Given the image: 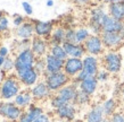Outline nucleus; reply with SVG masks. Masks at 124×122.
Here are the masks:
<instances>
[{"mask_svg": "<svg viewBox=\"0 0 124 122\" xmlns=\"http://www.w3.org/2000/svg\"><path fill=\"white\" fill-rule=\"evenodd\" d=\"M83 69V60L80 58H67L64 63V71L68 77H76V75Z\"/></svg>", "mask_w": 124, "mask_h": 122, "instance_id": "obj_10", "label": "nucleus"}, {"mask_svg": "<svg viewBox=\"0 0 124 122\" xmlns=\"http://www.w3.org/2000/svg\"><path fill=\"white\" fill-rule=\"evenodd\" d=\"M9 27V20L6 16L4 15V13L0 11V33L6 32Z\"/></svg>", "mask_w": 124, "mask_h": 122, "instance_id": "obj_35", "label": "nucleus"}, {"mask_svg": "<svg viewBox=\"0 0 124 122\" xmlns=\"http://www.w3.org/2000/svg\"><path fill=\"white\" fill-rule=\"evenodd\" d=\"M107 16L108 13L102 7H96L91 10L90 19H89V30L93 35H101L102 24Z\"/></svg>", "mask_w": 124, "mask_h": 122, "instance_id": "obj_3", "label": "nucleus"}, {"mask_svg": "<svg viewBox=\"0 0 124 122\" xmlns=\"http://www.w3.org/2000/svg\"><path fill=\"white\" fill-rule=\"evenodd\" d=\"M39 77H40V75L35 71L34 68L24 71L22 75H19L18 76L19 80L22 81V84L23 85H25V86H34L37 83H38Z\"/></svg>", "mask_w": 124, "mask_h": 122, "instance_id": "obj_23", "label": "nucleus"}, {"mask_svg": "<svg viewBox=\"0 0 124 122\" xmlns=\"http://www.w3.org/2000/svg\"><path fill=\"white\" fill-rule=\"evenodd\" d=\"M73 2L79 6H84V5H88L91 2V0H73Z\"/></svg>", "mask_w": 124, "mask_h": 122, "instance_id": "obj_41", "label": "nucleus"}, {"mask_svg": "<svg viewBox=\"0 0 124 122\" xmlns=\"http://www.w3.org/2000/svg\"><path fill=\"white\" fill-rule=\"evenodd\" d=\"M78 92H79V85L73 81L71 84L64 86L63 88H60L58 92H56V94L50 98V105L56 110L65 104L73 103Z\"/></svg>", "mask_w": 124, "mask_h": 122, "instance_id": "obj_1", "label": "nucleus"}, {"mask_svg": "<svg viewBox=\"0 0 124 122\" xmlns=\"http://www.w3.org/2000/svg\"><path fill=\"white\" fill-rule=\"evenodd\" d=\"M4 62H5V58L0 56V69H1V68H2V66H4Z\"/></svg>", "mask_w": 124, "mask_h": 122, "instance_id": "obj_44", "label": "nucleus"}, {"mask_svg": "<svg viewBox=\"0 0 124 122\" xmlns=\"http://www.w3.org/2000/svg\"><path fill=\"white\" fill-rule=\"evenodd\" d=\"M55 111H56L57 116L64 122H71V121H73V120H75L76 113H78L75 104H73V103L65 104L63 106L56 109Z\"/></svg>", "mask_w": 124, "mask_h": 122, "instance_id": "obj_11", "label": "nucleus"}, {"mask_svg": "<svg viewBox=\"0 0 124 122\" xmlns=\"http://www.w3.org/2000/svg\"><path fill=\"white\" fill-rule=\"evenodd\" d=\"M110 122H124V113L122 112H115L110 118Z\"/></svg>", "mask_w": 124, "mask_h": 122, "instance_id": "obj_36", "label": "nucleus"}, {"mask_svg": "<svg viewBox=\"0 0 124 122\" xmlns=\"http://www.w3.org/2000/svg\"><path fill=\"white\" fill-rule=\"evenodd\" d=\"M108 15L117 20L124 22V1L108 5Z\"/></svg>", "mask_w": 124, "mask_h": 122, "instance_id": "obj_25", "label": "nucleus"}, {"mask_svg": "<svg viewBox=\"0 0 124 122\" xmlns=\"http://www.w3.org/2000/svg\"><path fill=\"white\" fill-rule=\"evenodd\" d=\"M25 22L24 20V17L21 15H17V14H15L14 15V19H13V24L16 26V27H19V26L22 25L23 23Z\"/></svg>", "mask_w": 124, "mask_h": 122, "instance_id": "obj_38", "label": "nucleus"}, {"mask_svg": "<svg viewBox=\"0 0 124 122\" xmlns=\"http://www.w3.org/2000/svg\"><path fill=\"white\" fill-rule=\"evenodd\" d=\"M43 114V110L41 106L37 105H30L26 111H24L18 119V122H33L37 118Z\"/></svg>", "mask_w": 124, "mask_h": 122, "instance_id": "obj_19", "label": "nucleus"}, {"mask_svg": "<svg viewBox=\"0 0 124 122\" xmlns=\"http://www.w3.org/2000/svg\"><path fill=\"white\" fill-rule=\"evenodd\" d=\"M22 7H23V9H24V11H25V14H26L27 16H31L32 14H33V8H32V5H31L29 1H23Z\"/></svg>", "mask_w": 124, "mask_h": 122, "instance_id": "obj_37", "label": "nucleus"}, {"mask_svg": "<svg viewBox=\"0 0 124 122\" xmlns=\"http://www.w3.org/2000/svg\"><path fill=\"white\" fill-rule=\"evenodd\" d=\"M90 95H88V94H85V93L81 92L79 89V92H78V94H76V97L75 100H74V102H73V104H75V105H80V106H83V105H88V104L90 103Z\"/></svg>", "mask_w": 124, "mask_h": 122, "instance_id": "obj_30", "label": "nucleus"}, {"mask_svg": "<svg viewBox=\"0 0 124 122\" xmlns=\"http://www.w3.org/2000/svg\"><path fill=\"white\" fill-rule=\"evenodd\" d=\"M65 51L67 53L68 58H80L83 59L85 57V48L83 44H79V43H68V42H64L63 43Z\"/></svg>", "mask_w": 124, "mask_h": 122, "instance_id": "obj_15", "label": "nucleus"}, {"mask_svg": "<svg viewBox=\"0 0 124 122\" xmlns=\"http://www.w3.org/2000/svg\"><path fill=\"white\" fill-rule=\"evenodd\" d=\"M21 92V84L14 77L6 78L0 85V97L2 100H11L15 98Z\"/></svg>", "mask_w": 124, "mask_h": 122, "instance_id": "obj_4", "label": "nucleus"}, {"mask_svg": "<svg viewBox=\"0 0 124 122\" xmlns=\"http://www.w3.org/2000/svg\"><path fill=\"white\" fill-rule=\"evenodd\" d=\"M121 96H122V98L124 101V85H123V87H121Z\"/></svg>", "mask_w": 124, "mask_h": 122, "instance_id": "obj_45", "label": "nucleus"}, {"mask_svg": "<svg viewBox=\"0 0 124 122\" xmlns=\"http://www.w3.org/2000/svg\"><path fill=\"white\" fill-rule=\"evenodd\" d=\"M65 34H66V28L62 26L54 28L53 33L50 35V45H62L65 42Z\"/></svg>", "mask_w": 124, "mask_h": 122, "instance_id": "obj_26", "label": "nucleus"}, {"mask_svg": "<svg viewBox=\"0 0 124 122\" xmlns=\"http://www.w3.org/2000/svg\"><path fill=\"white\" fill-rule=\"evenodd\" d=\"M8 53H9L8 48H6V46H1V48H0V56L1 57L6 58V57H8Z\"/></svg>", "mask_w": 124, "mask_h": 122, "instance_id": "obj_40", "label": "nucleus"}, {"mask_svg": "<svg viewBox=\"0 0 124 122\" xmlns=\"http://www.w3.org/2000/svg\"><path fill=\"white\" fill-rule=\"evenodd\" d=\"M32 101H33V96L31 94V90H23L19 92L18 95L15 97L14 103L21 109H25L32 105Z\"/></svg>", "mask_w": 124, "mask_h": 122, "instance_id": "obj_24", "label": "nucleus"}, {"mask_svg": "<svg viewBox=\"0 0 124 122\" xmlns=\"http://www.w3.org/2000/svg\"><path fill=\"white\" fill-rule=\"evenodd\" d=\"M101 40L104 46L107 49H116L124 42V33H115V32H102Z\"/></svg>", "mask_w": 124, "mask_h": 122, "instance_id": "obj_9", "label": "nucleus"}, {"mask_svg": "<svg viewBox=\"0 0 124 122\" xmlns=\"http://www.w3.org/2000/svg\"><path fill=\"white\" fill-rule=\"evenodd\" d=\"M109 72L106 69H99V71H98V74L96 75V78H97V80L99 81V83H106V81H108L109 79Z\"/></svg>", "mask_w": 124, "mask_h": 122, "instance_id": "obj_33", "label": "nucleus"}, {"mask_svg": "<svg viewBox=\"0 0 124 122\" xmlns=\"http://www.w3.org/2000/svg\"><path fill=\"white\" fill-rule=\"evenodd\" d=\"M75 36H76V43L79 44H83L89 37L91 36V32L89 28L85 27H80L78 30H75Z\"/></svg>", "mask_w": 124, "mask_h": 122, "instance_id": "obj_29", "label": "nucleus"}, {"mask_svg": "<svg viewBox=\"0 0 124 122\" xmlns=\"http://www.w3.org/2000/svg\"><path fill=\"white\" fill-rule=\"evenodd\" d=\"M46 59V75L47 74H55V72H59L63 71L64 69V63L65 61L62 59H58L53 54L48 53L45 57Z\"/></svg>", "mask_w": 124, "mask_h": 122, "instance_id": "obj_12", "label": "nucleus"}, {"mask_svg": "<svg viewBox=\"0 0 124 122\" xmlns=\"http://www.w3.org/2000/svg\"><path fill=\"white\" fill-rule=\"evenodd\" d=\"M98 83L99 81L97 80L96 77H89V78H86V79H84L83 81H81V83H79V89L81 92L85 93V94L91 96L97 90Z\"/></svg>", "mask_w": 124, "mask_h": 122, "instance_id": "obj_21", "label": "nucleus"}, {"mask_svg": "<svg viewBox=\"0 0 124 122\" xmlns=\"http://www.w3.org/2000/svg\"><path fill=\"white\" fill-rule=\"evenodd\" d=\"M33 122H51V119H50V116H49L48 114L43 113V114H41L39 118L35 119Z\"/></svg>", "mask_w": 124, "mask_h": 122, "instance_id": "obj_39", "label": "nucleus"}, {"mask_svg": "<svg viewBox=\"0 0 124 122\" xmlns=\"http://www.w3.org/2000/svg\"><path fill=\"white\" fill-rule=\"evenodd\" d=\"M71 122H85V121H83V120H79V119H76V120H73V121Z\"/></svg>", "mask_w": 124, "mask_h": 122, "instance_id": "obj_46", "label": "nucleus"}, {"mask_svg": "<svg viewBox=\"0 0 124 122\" xmlns=\"http://www.w3.org/2000/svg\"><path fill=\"white\" fill-rule=\"evenodd\" d=\"M65 42L68 43H76L75 30L74 28H66V34H65Z\"/></svg>", "mask_w": 124, "mask_h": 122, "instance_id": "obj_34", "label": "nucleus"}, {"mask_svg": "<svg viewBox=\"0 0 124 122\" xmlns=\"http://www.w3.org/2000/svg\"><path fill=\"white\" fill-rule=\"evenodd\" d=\"M54 6V0H47V7H53Z\"/></svg>", "mask_w": 124, "mask_h": 122, "instance_id": "obj_43", "label": "nucleus"}, {"mask_svg": "<svg viewBox=\"0 0 124 122\" xmlns=\"http://www.w3.org/2000/svg\"><path fill=\"white\" fill-rule=\"evenodd\" d=\"M49 53L50 54H53L54 57H56L58 59H62V60H66L68 58L67 53L65 51L64 46L63 44H57V45H50V49H49Z\"/></svg>", "mask_w": 124, "mask_h": 122, "instance_id": "obj_28", "label": "nucleus"}, {"mask_svg": "<svg viewBox=\"0 0 124 122\" xmlns=\"http://www.w3.org/2000/svg\"><path fill=\"white\" fill-rule=\"evenodd\" d=\"M104 2H106V4H116V2H123L124 0H102Z\"/></svg>", "mask_w": 124, "mask_h": 122, "instance_id": "obj_42", "label": "nucleus"}, {"mask_svg": "<svg viewBox=\"0 0 124 122\" xmlns=\"http://www.w3.org/2000/svg\"><path fill=\"white\" fill-rule=\"evenodd\" d=\"M101 104H97L90 109V111L85 114V122H102L105 119Z\"/></svg>", "mask_w": 124, "mask_h": 122, "instance_id": "obj_22", "label": "nucleus"}, {"mask_svg": "<svg viewBox=\"0 0 124 122\" xmlns=\"http://www.w3.org/2000/svg\"><path fill=\"white\" fill-rule=\"evenodd\" d=\"M37 60V57L34 56V53L30 49L22 50L15 58V71L16 75L18 77L19 75H22L24 71L32 69L34 67V62Z\"/></svg>", "mask_w": 124, "mask_h": 122, "instance_id": "obj_2", "label": "nucleus"}, {"mask_svg": "<svg viewBox=\"0 0 124 122\" xmlns=\"http://www.w3.org/2000/svg\"><path fill=\"white\" fill-rule=\"evenodd\" d=\"M31 50L34 53V56L37 58H42L46 57L48 53V43L45 39L39 36H33L31 41Z\"/></svg>", "mask_w": 124, "mask_h": 122, "instance_id": "obj_14", "label": "nucleus"}, {"mask_svg": "<svg viewBox=\"0 0 124 122\" xmlns=\"http://www.w3.org/2000/svg\"><path fill=\"white\" fill-rule=\"evenodd\" d=\"M34 24V34L39 37H50L54 31V25L51 22H41V20H33Z\"/></svg>", "mask_w": 124, "mask_h": 122, "instance_id": "obj_16", "label": "nucleus"}, {"mask_svg": "<svg viewBox=\"0 0 124 122\" xmlns=\"http://www.w3.org/2000/svg\"><path fill=\"white\" fill-rule=\"evenodd\" d=\"M104 69L109 74H117L122 69V56L116 51H108L104 54L102 58Z\"/></svg>", "mask_w": 124, "mask_h": 122, "instance_id": "obj_6", "label": "nucleus"}, {"mask_svg": "<svg viewBox=\"0 0 124 122\" xmlns=\"http://www.w3.org/2000/svg\"><path fill=\"white\" fill-rule=\"evenodd\" d=\"M83 71H85V74L89 77H96V75L99 71V61H98L97 57L90 56L88 54L83 58Z\"/></svg>", "mask_w": 124, "mask_h": 122, "instance_id": "obj_13", "label": "nucleus"}, {"mask_svg": "<svg viewBox=\"0 0 124 122\" xmlns=\"http://www.w3.org/2000/svg\"><path fill=\"white\" fill-rule=\"evenodd\" d=\"M0 100H1V97H0Z\"/></svg>", "mask_w": 124, "mask_h": 122, "instance_id": "obj_48", "label": "nucleus"}, {"mask_svg": "<svg viewBox=\"0 0 124 122\" xmlns=\"http://www.w3.org/2000/svg\"><path fill=\"white\" fill-rule=\"evenodd\" d=\"M0 122H2V121H1V120H0Z\"/></svg>", "mask_w": 124, "mask_h": 122, "instance_id": "obj_47", "label": "nucleus"}, {"mask_svg": "<svg viewBox=\"0 0 124 122\" xmlns=\"http://www.w3.org/2000/svg\"><path fill=\"white\" fill-rule=\"evenodd\" d=\"M31 94L33 96V100H38V101H42L50 97L51 90L48 88V86L45 81H39L35 85L32 87L31 89Z\"/></svg>", "mask_w": 124, "mask_h": 122, "instance_id": "obj_17", "label": "nucleus"}, {"mask_svg": "<svg viewBox=\"0 0 124 122\" xmlns=\"http://www.w3.org/2000/svg\"><path fill=\"white\" fill-rule=\"evenodd\" d=\"M33 1H34V0H33Z\"/></svg>", "mask_w": 124, "mask_h": 122, "instance_id": "obj_49", "label": "nucleus"}, {"mask_svg": "<svg viewBox=\"0 0 124 122\" xmlns=\"http://www.w3.org/2000/svg\"><path fill=\"white\" fill-rule=\"evenodd\" d=\"M34 69L39 75H46V59L45 58H37L34 62Z\"/></svg>", "mask_w": 124, "mask_h": 122, "instance_id": "obj_31", "label": "nucleus"}, {"mask_svg": "<svg viewBox=\"0 0 124 122\" xmlns=\"http://www.w3.org/2000/svg\"><path fill=\"white\" fill-rule=\"evenodd\" d=\"M101 106H102V111H104L105 116L106 118H110V116L116 112L117 102L114 97H110V98H107V100L101 104Z\"/></svg>", "mask_w": 124, "mask_h": 122, "instance_id": "obj_27", "label": "nucleus"}, {"mask_svg": "<svg viewBox=\"0 0 124 122\" xmlns=\"http://www.w3.org/2000/svg\"><path fill=\"white\" fill-rule=\"evenodd\" d=\"M16 35H17V37L22 39V40H30V39H33V35H34L33 20H32V22H24L19 27H17V30H16Z\"/></svg>", "mask_w": 124, "mask_h": 122, "instance_id": "obj_20", "label": "nucleus"}, {"mask_svg": "<svg viewBox=\"0 0 124 122\" xmlns=\"http://www.w3.org/2000/svg\"><path fill=\"white\" fill-rule=\"evenodd\" d=\"M70 81H71V78L64 71L45 75V83L51 92H58L60 88L68 85Z\"/></svg>", "mask_w": 124, "mask_h": 122, "instance_id": "obj_5", "label": "nucleus"}, {"mask_svg": "<svg viewBox=\"0 0 124 122\" xmlns=\"http://www.w3.org/2000/svg\"><path fill=\"white\" fill-rule=\"evenodd\" d=\"M23 111L15 103L11 102H5L0 103V116L9 120V121H16L21 118Z\"/></svg>", "mask_w": 124, "mask_h": 122, "instance_id": "obj_7", "label": "nucleus"}, {"mask_svg": "<svg viewBox=\"0 0 124 122\" xmlns=\"http://www.w3.org/2000/svg\"><path fill=\"white\" fill-rule=\"evenodd\" d=\"M14 69L15 70V59H13L10 57L8 56L5 58V62H4V66L1 68V70L4 72H9Z\"/></svg>", "mask_w": 124, "mask_h": 122, "instance_id": "obj_32", "label": "nucleus"}, {"mask_svg": "<svg viewBox=\"0 0 124 122\" xmlns=\"http://www.w3.org/2000/svg\"><path fill=\"white\" fill-rule=\"evenodd\" d=\"M83 45L85 48L86 53L94 57L101 54L104 52V49H105L101 36L100 35H93V34H91V36L83 43Z\"/></svg>", "mask_w": 124, "mask_h": 122, "instance_id": "obj_8", "label": "nucleus"}, {"mask_svg": "<svg viewBox=\"0 0 124 122\" xmlns=\"http://www.w3.org/2000/svg\"><path fill=\"white\" fill-rule=\"evenodd\" d=\"M102 32H115V33H124V22L107 16L102 24Z\"/></svg>", "mask_w": 124, "mask_h": 122, "instance_id": "obj_18", "label": "nucleus"}]
</instances>
